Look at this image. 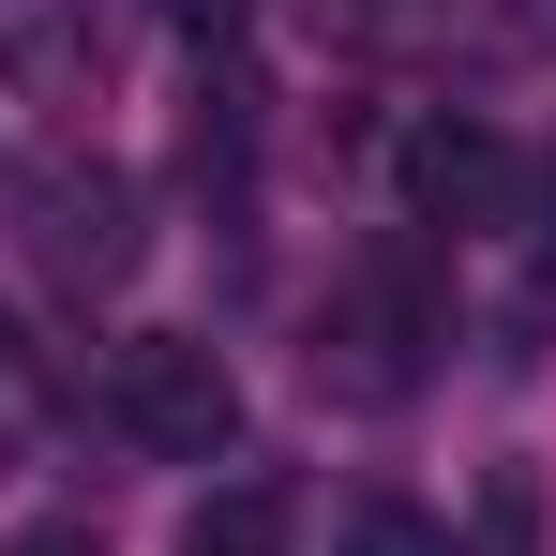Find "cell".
<instances>
[{"label":"cell","mask_w":556,"mask_h":556,"mask_svg":"<svg viewBox=\"0 0 556 556\" xmlns=\"http://www.w3.org/2000/svg\"><path fill=\"white\" fill-rule=\"evenodd\" d=\"M0 406H15V301H0Z\"/></svg>","instance_id":"10"},{"label":"cell","mask_w":556,"mask_h":556,"mask_svg":"<svg viewBox=\"0 0 556 556\" xmlns=\"http://www.w3.org/2000/svg\"><path fill=\"white\" fill-rule=\"evenodd\" d=\"M286 527H301V496H286L271 466H226L181 511V556H286Z\"/></svg>","instance_id":"6"},{"label":"cell","mask_w":556,"mask_h":556,"mask_svg":"<svg viewBox=\"0 0 556 556\" xmlns=\"http://www.w3.org/2000/svg\"><path fill=\"white\" fill-rule=\"evenodd\" d=\"M391 166H406V211H421V226H511V195H527L511 136H496V121H466V105H421Z\"/></svg>","instance_id":"4"},{"label":"cell","mask_w":556,"mask_h":556,"mask_svg":"<svg viewBox=\"0 0 556 556\" xmlns=\"http://www.w3.org/2000/svg\"><path fill=\"white\" fill-rule=\"evenodd\" d=\"M15 241H30V271L61 286V301H105V286H136V256H151V195L121 181V166L46 151L15 181Z\"/></svg>","instance_id":"2"},{"label":"cell","mask_w":556,"mask_h":556,"mask_svg":"<svg viewBox=\"0 0 556 556\" xmlns=\"http://www.w3.org/2000/svg\"><path fill=\"white\" fill-rule=\"evenodd\" d=\"M15 556H105V542H91V527H46V542H15Z\"/></svg>","instance_id":"9"},{"label":"cell","mask_w":556,"mask_h":556,"mask_svg":"<svg viewBox=\"0 0 556 556\" xmlns=\"http://www.w3.org/2000/svg\"><path fill=\"white\" fill-rule=\"evenodd\" d=\"M346 556H466V542L421 511V496H362V511H346Z\"/></svg>","instance_id":"7"},{"label":"cell","mask_w":556,"mask_h":556,"mask_svg":"<svg viewBox=\"0 0 556 556\" xmlns=\"http://www.w3.org/2000/svg\"><path fill=\"white\" fill-rule=\"evenodd\" d=\"M437 346H452V286L421 271V241H376L316 301V391H346V406H406Z\"/></svg>","instance_id":"1"},{"label":"cell","mask_w":556,"mask_h":556,"mask_svg":"<svg viewBox=\"0 0 556 556\" xmlns=\"http://www.w3.org/2000/svg\"><path fill=\"white\" fill-rule=\"evenodd\" d=\"M166 15H181L195 46H241V15H256V0H166Z\"/></svg>","instance_id":"8"},{"label":"cell","mask_w":556,"mask_h":556,"mask_svg":"<svg viewBox=\"0 0 556 556\" xmlns=\"http://www.w3.org/2000/svg\"><path fill=\"white\" fill-rule=\"evenodd\" d=\"M0 91L91 105L105 91V0H0Z\"/></svg>","instance_id":"5"},{"label":"cell","mask_w":556,"mask_h":556,"mask_svg":"<svg viewBox=\"0 0 556 556\" xmlns=\"http://www.w3.org/2000/svg\"><path fill=\"white\" fill-rule=\"evenodd\" d=\"M105 421L136 452H166V466H211L241 437V376H226L211 331H121L105 346Z\"/></svg>","instance_id":"3"}]
</instances>
